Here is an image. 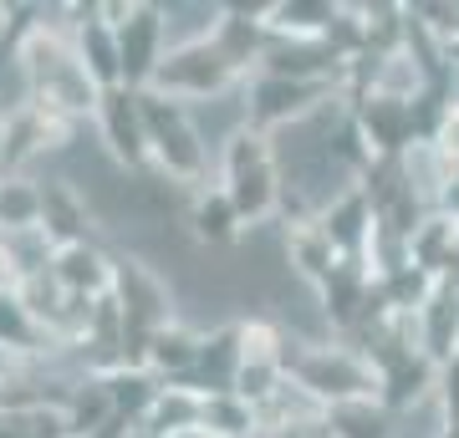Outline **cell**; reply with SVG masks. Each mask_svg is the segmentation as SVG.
I'll list each match as a JSON object with an SVG mask.
<instances>
[{
    "instance_id": "3",
    "label": "cell",
    "mask_w": 459,
    "mask_h": 438,
    "mask_svg": "<svg viewBox=\"0 0 459 438\" xmlns=\"http://www.w3.org/2000/svg\"><path fill=\"white\" fill-rule=\"evenodd\" d=\"M312 98V87H301V82H286V77H271L261 82V92H255V107L265 117H281V113H296L301 102Z\"/></svg>"
},
{
    "instance_id": "6",
    "label": "cell",
    "mask_w": 459,
    "mask_h": 438,
    "mask_svg": "<svg viewBox=\"0 0 459 438\" xmlns=\"http://www.w3.org/2000/svg\"><path fill=\"white\" fill-rule=\"evenodd\" d=\"M230 210H235V204H225V199H214V204H204V210H199V229H204V235H230Z\"/></svg>"
},
{
    "instance_id": "5",
    "label": "cell",
    "mask_w": 459,
    "mask_h": 438,
    "mask_svg": "<svg viewBox=\"0 0 459 438\" xmlns=\"http://www.w3.org/2000/svg\"><path fill=\"white\" fill-rule=\"evenodd\" d=\"M108 117H113V138H117V148H123L128 159H138V128H133V117L123 123V98H113V107H108Z\"/></svg>"
},
{
    "instance_id": "7",
    "label": "cell",
    "mask_w": 459,
    "mask_h": 438,
    "mask_svg": "<svg viewBox=\"0 0 459 438\" xmlns=\"http://www.w3.org/2000/svg\"><path fill=\"white\" fill-rule=\"evenodd\" d=\"M0 337H26V326H21L16 301H0Z\"/></svg>"
},
{
    "instance_id": "4",
    "label": "cell",
    "mask_w": 459,
    "mask_h": 438,
    "mask_svg": "<svg viewBox=\"0 0 459 438\" xmlns=\"http://www.w3.org/2000/svg\"><path fill=\"white\" fill-rule=\"evenodd\" d=\"M307 382H312V388H322V392H358L362 388V373H358V367H347V362L322 357V362H312V367H307Z\"/></svg>"
},
{
    "instance_id": "2",
    "label": "cell",
    "mask_w": 459,
    "mask_h": 438,
    "mask_svg": "<svg viewBox=\"0 0 459 438\" xmlns=\"http://www.w3.org/2000/svg\"><path fill=\"white\" fill-rule=\"evenodd\" d=\"M153 41H159V21L148 16V11H138L128 21V31H123V47H117V62H123L128 82H138L153 66Z\"/></svg>"
},
{
    "instance_id": "1",
    "label": "cell",
    "mask_w": 459,
    "mask_h": 438,
    "mask_svg": "<svg viewBox=\"0 0 459 438\" xmlns=\"http://www.w3.org/2000/svg\"><path fill=\"white\" fill-rule=\"evenodd\" d=\"M143 117H148V133H153V138H164V143H159V153H164L174 168H184V174H189V168H199L195 133L184 128V117H179V113H169L164 102H148Z\"/></svg>"
}]
</instances>
